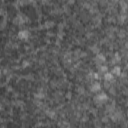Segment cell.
Returning a JSON list of instances; mask_svg holds the SVG:
<instances>
[{"mask_svg":"<svg viewBox=\"0 0 128 128\" xmlns=\"http://www.w3.org/2000/svg\"><path fill=\"white\" fill-rule=\"evenodd\" d=\"M108 100V95L105 93V92H101L99 94H97L95 97H94V102L98 105H101L103 103H105L106 101Z\"/></svg>","mask_w":128,"mask_h":128,"instance_id":"cell-1","label":"cell"},{"mask_svg":"<svg viewBox=\"0 0 128 128\" xmlns=\"http://www.w3.org/2000/svg\"><path fill=\"white\" fill-rule=\"evenodd\" d=\"M17 36H18V38L21 39V40H27V39L29 38V32H28V30H26V29H22V30H20V31L18 32Z\"/></svg>","mask_w":128,"mask_h":128,"instance_id":"cell-2","label":"cell"},{"mask_svg":"<svg viewBox=\"0 0 128 128\" xmlns=\"http://www.w3.org/2000/svg\"><path fill=\"white\" fill-rule=\"evenodd\" d=\"M101 90V84L99 82H93L90 86V91L93 92V93H96V92H99Z\"/></svg>","mask_w":128,"mask_h":128,"instance_id":"cell-3","label":"cell"},{"mask_svg":"<svg viewBox=\"0 0 128 128\" xmlns=\"http://www.w3.org/2000/svg\"><path fill=\"white\" fill-rule=\"evenodd\" d=\"M105 60H106V58H105V56H104L103 54H101V53H97V54H96V56H95V61H96L97 63H99L100 65H103V63L105 62Z\"/></svg>","mask_w":128,"mask_h":128,"instance_id":"cell-4","label":"cell"},{"mask_svg":"<svg viewBox=\"0 0 128 128\" xmlns=\"http://www.w3.org/2000/svg\"><path fill=\"white\" fill-rule=\"evenodd\" d=\"M111 73H112L114 76H120V74H121V67H120L119 65H115V66L112 68Z\"/></svg>","mask_w":128,"mask_h":128,"instance_id":"cell-5","label":"cell"},{"mask_svg":"<svg viewBox=\"0 0 128 128\" xmlns=\"http://www.w3.org/2000/svg\"><path fill=\"white\" fill-rule=\"evenodd\" d=\"M120 61H121V57L119 56L118 53H115L114 56H113V58H112V60H111V63H113V64H118Z\"/></svg>","mask_w":128,"mask_h":128,"instance_id":"cell-6","label":"cell"},{"mask_svg":"<svg viewBox=\"0 0 128 128\" xmlns=\"http://www.w3.org/2000/svg\"><path fill=\"white\" fill-rule=\"evenodd\" d=\"M113 78H114V75H113L111 72H107V73H105V74H104V80H105V81H107V82L112 81V80H113Z\"/></svg>","mask_w":128,"mask_h":128,"instance_id":"cell-7","label":"cell"},{"mask_svg":"<svg viewBox=\"0 0 128 128\" xmlns=\"http://www.w3.org/2000/svg\"><path fill=\"white\" fill-rule=\"evenodd\" d=\"M99 72H102V73H107L108 72V66H106V65H100L99 66Z\"/></svg>","mask_w":128,"mask_h":128,"instance_id":"cell-8","label":"cell"},{"mask_svg":"<svg viewBox=\"0 0 128 128\" xmlns=\"http://www.w3.org/2000/svg\"><path fill=\"white\" fill-rule=\"evenodd\" d=\"M53 26H54V22L53 21H47V22H45V27L46 28H51Z\"/></svg>","mask_w":128,"mask_h":128,"instance_id":"cell-9","label":"cell"},{"mask_svg":"<svg viewBox=\"0 0 128 128\" xmlns=\"http://www.w3.org/2000/svg\"><path fill=\"white\" fill-rule=\"evenodd\" d=\"M36 97H37V98H43V94H42V93H40V94H36Z\"/></svg>","mask_w":128,"mask_h":128,"instance_id":"cell-10","label":"cell"},{"mask_svg":"<svg viewBox=\"0 0 128 128\" xmlns=\"http://www.w3.org/2000/svg\"><path fill=\"white\" fill-rule=\"evenodd\" d=\"M28 66V61H23V67H27Z\"/></svg>","mask_w":128,"mask_h":128,"instance_id":"cell-11","label":"cell"},{"mask_svg":"<svg viewBox=\"0 0 128 128\" xmlns=\"http://www.w3.org/2000/svg\"><path fill=\"white\" fill-rule=\"evenodd\" d=\"M125 47H126V48H127V49H128V41H127V42H126V43H125Z\"/></svg>","mask_w":128,"mask_h":128,"instance_id":"cell-12","label":"cell"}]
</instances>
